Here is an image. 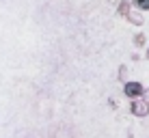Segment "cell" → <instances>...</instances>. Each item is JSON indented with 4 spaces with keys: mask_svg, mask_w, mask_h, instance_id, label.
Returning <instances> with one entry per match:
<instances>
[{
    "mask_svg": "<svg viewBox=\"0 0 149 138\" xmlns=\"http://www.w3.org/2000/svg\"><path fill=\"white\" fill-rule=\"evenodd\" d=\"M138 93H143V86L138 82H130L125 86V95H138Z\"/></svg>",
    "mask_w": 149,
    "mask_h": 138,
    "instance_id": "7a4b0ae2",
    "label": "cell"
},
{
    "mask_svg": "<svg viewBox=\"0 0 149 138\" xmlns=\"http://www.w3.org/2000/svg\"><path fill=\"white\" fill-rule=\"evenodd\" d=\"M147 56H149V54H147Z\"/></svg>",
    "mask_w": 149,
    "mask_h": 138,
    "instance_id": "ba28073f",
    "label": "cell"
},
{
    "mask_svg": "<svg viewBox=\"0 0 149 138\" xmlns=\"http://www.w3.org/2000/svg\"><path fill=\"white\" fill-rule=\"evenodd\" d=\"M147 110H149V106L143 104V101H136V104H132V112H134V114H138V117L147 114Z\"/></svg>",
    "mask_w": 149,
    "mask_h": 138,
    "instance_id": "6da1fadb",
    "label": "cell"
},
{
    "mask_svg": "<svg viewBox=\"0 0 149 138\" xmlns=\"http://www.w3.org/2000/svg\"><path fill=\"white\" fill-rule=\"evenodd\" d=\"M136 4L141 9H149V0H136Z\"/></svg>",
    "mask_w": 149,
    "mask_h": 138,
    "instance_id": "277c9868",
    "label": "cell"
},
{
    "mask_svg": "<svg viewBox=\"0 0 149 138\" xmlns=\"http://www.w3.org/2000/svg\"><path fill=\"white\" fill-rule=\"evenodd\" d=\"M127 9H130V4H127V2H121V7H119V13H121V15H125V13H127Z\"/></svg>",
    "mask_w": 149,
    "mask_h": 138,
    "instance_id": "3957f363",
    "label": "cell"
},
{
    "mask_svg": "<svg viewBox=\"0 0 149 138\" xmlns=\"http://www.w3.org/2000/svg\"><path fill=\"white\" fill-rule=\"evenodd\" d=\"M134 43H136V45H143V43H145V37H143V35H138V37L134 39Z\"/></svg>",
    "mask_w": 149,
    "mask_h": 138,
    "instance_id": "8992f818",
    "label": "cell"
},
{
    "mask_svg": "<svg viewBox=\"0 0 149 138\" xmlns=\"http://www.w3.org/2000/svg\"><path fill=\"white\" fill-rule=\"evenodd\" d=\"M147 101H149V93H147Z\"/></svg>",
    "mask_w": 149,
    "mask_h": 138,
    "instance_id": "52a82bcc",
    "label": "cell"
},
{
    "mask_svg": "<svg viewBox=\"0 0 149 138\" xmlns=\"http://www.w3.org/2000/svg\"><path fill=\"white\" fill-rule=\"evenodd\" d=\"M130 17H132V22H134V24H141V22H143V17H141V15H138V13L130 15Z\"/></svg>",
    "mask_w": 149,
    "mask_h": 138,
    "instance_id": "5b68a950",
    "label": "cell"
}]
</instances>
